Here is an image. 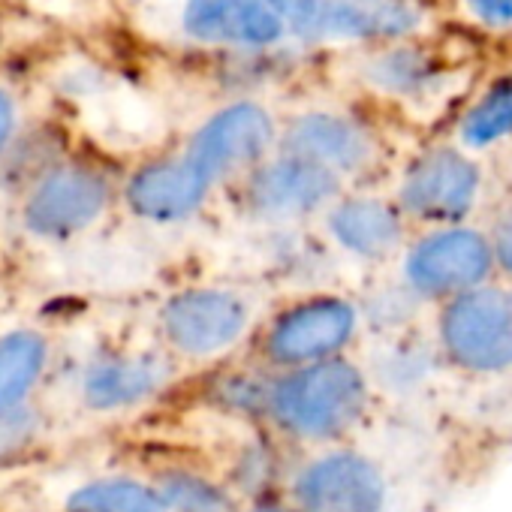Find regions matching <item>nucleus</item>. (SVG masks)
<instances>
[{"label": "nucleus", "instance_id": "nucleus-1", "mask_svg": "<svg viewBox=\"0 0 512 512\" xmlns=\"http://www.w3.org/2000/svg\"><path fill=\"white\" fill-rule=\"evenodd\" d=\"M374 383L350 356L269 371L263 419L272 434L308 446H341L371 413Z\"/></svg>", "mask_w": 512, "mask_h": 512}, {"label": "nucleus", "instance_id": "nucleus-2", "mask_svg": "<svg viewBox=\"0 0 512 512\" xmlns=\"http://www.w3.org/2000/svg\"><path fill=\"white\" fill-rule=\"evenodd\" d=\"M431 341L440 365L470 377L512 374V284L491 281L431 308Z\"/></svg>", "mask_w": 512, "mask_h": 512}, {"label": "nucleus", "instance_id": "nucleus-3", "mask_svg": "<svg viewBox=\"0 0 512 512\" xmlns=\"http://www.w3.org/2000/svg\"><path fill=\"white\" fill-rule=\"evenodd\" d=\"M359 335L362 314L356 299L317 290L275 311L256 338V359L266 371H293L347 356Z\"/></svg>", "mask_w": 512, "mask_h": 512}, {"label": "nucleus", "instance_id": "nucleus-4", "mask_svg": "<svg viewBox=\"0 0 512 512\" xmlns=\"http://www.w3.org/2000/svg\"><path fill=\"white\" fill-rule=\"evenodd\" d=\"M398 281L428 311L446 299L500 281L485 226L458 223L413 232L398 256Z\"/></svg>", "mask_w": 512, "mask_h": 512}, {"label": "nucleus", "instance_id": "nucleus-5", "mask_svg": "<svg viewBox=\"0 0 512 512\" xmlns=\"http://www.w3.org/2000/svg\"><path fill=\"white\" fill-rule=\"evenodd\" d=\"M253 326V305L229 287H187L157 311L163 353L175 362H214L235 350Z\"/></svg>", "mask_w": 512, "mask_h": 512}, {"label": "nucleus", "instance_id": "nucleus-6", "mask_svg": "<svg viewBox=\"0 0 512 512\" xmlns=\"http://www.w3.org/2000/svg\"><path fill=\"white\" fill-rule=\"evenodd\" d=\"M296 512H389V479L371 455L353 446H326L287 476Z\"/></svg>", "mask_w": 512, "mask_h": 512}, {"label": "nucleus", "instance_id": "nucleus-7", "mask_svg": "<svg viewBox=\"0 0 512 512\" xmlns=\"http://www.w3.org/2000/svg\"><path fill=\"white\" fill-rule=\"evenodd\" d=\"M482 199V169L458 148H434L410 163L395 205L410 226H458L473 223Z\"/></svg>", "mask_w": 512, "mask_h": 512}, {"label": "nucleus", "instance_id": "nucleus-8", "mask_svg": "<svg viewBox=\"0 0 512 512\" xmlns=\"http://www.w3.org/2000/svg\"><path fill=\"white\" fill-rule=\"evenodd\" d=\"M109 181L88 166H55L37 178L22 205V223L31 235L64 241L91 229L109 208Z\"/></svg>", "mask_w": 512, "mask_h": 512}, {"label": "nucleus", "instance_id": "nucleus-9", "mask_svg": "<svg viewBox=\"0 0 512 512\" xmlns=\"http://www.w3.org/2000/svg\"><path fill=\"white\" fill-rule=\"evenodd\" d=\"M175 377V359L163 350L112 347L94 353L79 371V398L91 413H121L157 398Z\"/></svg>", "mask_w": 512, "mask_h": 512}, {"label": "nucleus", "instance_id": "nucleus-10", "mask_svg": "<svg viewBox=\"0 0 512 512\" xmlns=\"http://www.w3.org/2000/svg\"><path fill=\"white\" fill-rule=\"evenodd\" d=\"M326 238L356 263L386 266L398 263L413 229L398 211L395 199L380 196H338L326 211Z\"/></svg>", "mask_w": 512, "mask_h": 512}, {"label": "nucleus", "instance_id": "nucleus-11", "mask_svg": "<svg viewBox=\"0 0 512 512\" xmlns=\"http://www.w3.org/2000/svg\"><path fill=\"white\" fill-rule=\"evenodd\" d=\"M338 196L341 178L296 154H284L281 160L260 166L244 190L247 208L256 217L284 223L326 211Z\"/></svg>", "mask_w": 512, "mask_h": 512}, {"label": "nucleus", "instance_id": "nucleus-12", "mask_svg": "<svg viewBox=\"0 0 512 512\" xmlns=\"http://www.w3.org/2000/svg\"><path fill=\"white\" fill-rule=\"evenodd\" d=\"M275 139L272 118L253 103L229 106L226 112L214 115L190 142L187 160L211 181L229 178L232 172H241L244 166L263 160Z\"/></svg>", "mask_w": 512, "mask_h": 512}, {"label": "nucleus", "instance_id": "nucleus-13", "mask_svg": "<svg viewBox=\"0 0 512 512\" xmlns=\"http://www.w3.org/2000/svg\"><path fill=\"white\" fill-rule=\"evenodd\" d=\"M214 184L187 160H157L133 172L127 181V205L151 223H178L193 217Z\"/></svg>", "mask_w": 512, "mask_h": 512}, {"label": "nucleus", "instance_id": "nucleus-14", "mask_svg": "<svg viewBox=\"0 0 512 512\" xmlns=\"http://www.w3.org/2000/svg\"><path fill=\"white\" fill-rule=\"evenodd\" d=\"M184 28L208 43L266 46L281 37V16L272 0H190Z\"/></svg>", "mask_w": 512, "mask_h": 512}, {"label": "nucleus", "instance_id": "nucleus-15", "mask_svg": "<svg viewBox=\"0 0 512 512\" xmlns=\"http://www.w3.org/2000/svg\"><path fill=\"white\" fill-rule=\"evenodd\" d=\"M287 154L305 157L332 175L344 178L362 172L371 157L374 145L362 127L338 115H305L287 133Z\"/></svg>", "mask_w": 512, "mask_h": 512}, {"label": "nucleus", "instance_id": "nucleus-16", "mask_svg": "<svg viewBox=\"0 0 512 512\" xmlns=\"http://www.w3.org/2000/svg\"><path fill=\"white\" fill-rule=\"evenodd\" d=\"M52 365V341L37 329L0 335V416L34 404Z\"/></svg>", "mask_w": 512, "mask_h": 512}, {"label": "nucleus", "instance_id": "nucleus-17", "mask_svg": "<svg viewBox=\"0 0 512 512\" xmlns=\"http://www.w3.org/2000/svg\"><path fill=\"white\" fill-rule=\"evenodd\" d=\"M287 467L281 458L278 443L269 434H247L238 440L226 461V476L223 485L235 494V500L247 503H263L275 500L278 485L284 482Z\"/></svg>", "mask_w": 512, "mask_h": 512}, {"label": "nucleus", "instance_id": "nucleus-18", "mask_svg": "<svg viewBox=\"0 0 512 512\" xmlns=\"http://www.w3.org/2000/svg\"><path fill=\"white\" fill-rule=\"evenodd\" d=\"M419 16L401 0H323L320 34L341 37H401Z\"/></svg>", "mask_w": 512, "mask_h": 512}, {"label": "nucleus", "instance_id": "nucleus-19", "mask_svg": "<svg viewBox=\"0 0 512 512\" xmlns=\"http://www.w3.org/2000/svg\"><path fill=\"white\" fill-rule=\"evenodd\" d=\"M151 485L166 512H241V503L223 479L196 467H163L154 473Z\"/></svg>", "mask_w": 512, "mask_h": 512}, {"label": "nucleus", "instance_id": "nucleus-20", "mask_svg": "<svg viewBox=\"0 0 512 512\" xmlns=\"http://www.w3.org/2000/svg\"><path fill=\"white\" fill-rule=\"evenodd\" d=\"M383 344L386 350H383L377 371L374 374L368 371L374 389L380 383L383 389H392V392H413V389H422L437 368H443L431 335L422 338L416 329H410L404 335L383 338Z\"/></svg>", "mask_w": 512, "mask_h": 512}, {"label": "nucleus", "instance_id": "nucleus-21", "mask_svg": "<svg viewBox=\"0 0 512 512\" xmlns=\"http://www.w3.org/2000/svg\"><path fill=\"white\" fill-rule=\"evenodd\" d=\"M64 512H166L151 479L139 476H100L73 488Z\"/></svg>", "mask_w": 512, "mask_h": 512}, {"label": "nucleus", "instance_id": "nucleus-22", "mask_svg": "<svg viewBox=\"0 0 512 512\" xmlns=\"http://www.w3.org/2000/svg\"><path fill=\"white\" fill-rule=\"evenodd\" d=\"M356 305H359V314H362V329L371 326V329H377L383 338H395V335H404V332L416 329L419 314L428 311V308H425V305L398 281V275H395L389 284L371 290V296H368L365 302H356Z\"/></svg>", "mask_w": 512, "mask_h": 512}, {"label": "nucleus", "instance_id": "nucleus-23", "mask_svg": "<svg viewBox=\"0 0 512 512\" xmlns=\"http://www.w3.org/2000/svg\"><path fill=\"white\" fill-rule=\"evenodd\" d=\"M512 136V85L491 88L461 121V142L473 151Z\"/></svg>", "mask_w": 512, "mask_h": 512}, {"label": "nucleus", "instance_id": "nucleus-24", "mask_svg": "<svg viewBox=\"0 0 512 512\" xmlns=\"http://www.w3.org/2000/svg\"><path fill=\"white\" fill-rule=\"evenodd\" d=\"M43 434V413L28 404L22 410L0 416V461L28 452Z\"/></svg>", "mask_w": 512, "mask_h": 512}, {"label": "nucleus", "instance_id": "nucleus-25", "mask_svg": "<svg viewBox=\"0 0 512 512\" xmlns=\"http://www.w3.org/2000/svg\"><path fill=\"white\" fill-rule=\"evenodd\" d=\"M494 250V263H497V278L512 284V196L497 208V214L482 223Z\"/></svg>", "mask_w": 512, "mask_h": 512}, {"label": "nucleus", "instance_id": "nucleus-26", "mask_svg": "<svg viewBox=\"0 0 512 512\" xmlns=\"http://www.w3.org/2000/svg\"><path fill=\"white\" fill-rule=\"evenodd\" d=\"M374 79L392 91H413L425 79V64L413 52H395L377 64Z\"/></svg>", "mask_w": 512, "mask_h": 512}, {"label": "nucleus", "instance_id": "nucleus-27", "mask_svg": "<svg viewBox=\"0 0 512 512\" xmlns=\"http://www.w3.org/2000/svg\"><path fill=\"white\" fill-rule=\"evenodd\" d=\"M281 19H290L293 31L302 37H320L323 0H272Z\"/></svg>", "mask_w": 512, "mask_h": 512}, {"label": "nucleus", "instance_id": "nucleus-28", "mask_svg": "<svg viewBox=\"0 0 512 512\" xmlns=\"http://www.w3.org/2000/svg\"><path fill=\"white\" fill-rule=\"evenodd\" d=\"M470 13L488 25H509L512 22V0H464Z\"/></svg>", "mask_w": 512, "mask_h": 512}, {"label": "nucleus", "instance_id": "nucleus-29", "mask_svg": "<svg viewBox=\"0 0 512 512\" xmlns=\"http://www.w3.org/2000/svg\"><path fill=\"white\" fill-rule=\"evenodd\" d=\"M10 133H13V106L4 94H0V148L7 145Z\"/></svg>", "mask_w": 512, "mask_h": 512}, {"label": "nucleus", "instance_id": "nucleus-30", "mask_svg": "<svg viewBox=\"0 0 512 512\" xmlns=\"http://www.w3.org/2000/svg\"><path fill=\"white\" fill-rule=\"evenodd\" d=\"M241 512H296L290 503H278V500H263V503H250Z\"/></svg>", "mask_w": 512, "mask_h": 512}]
</instances>
